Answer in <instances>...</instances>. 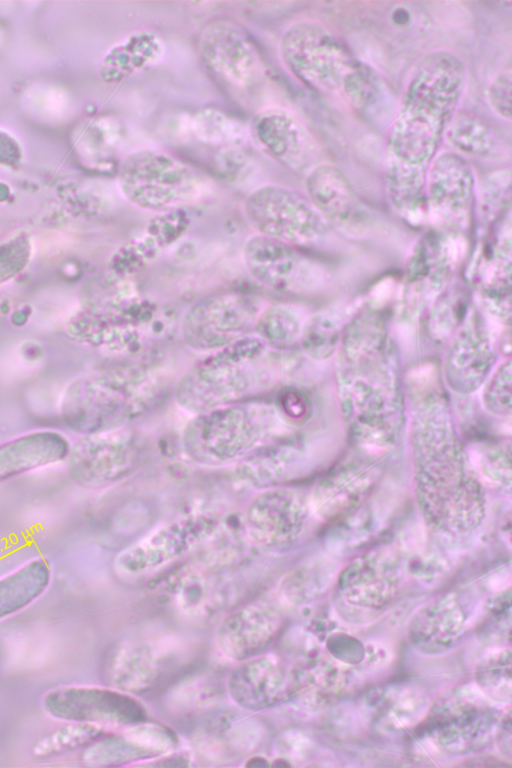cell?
Listing matches in <instances>:
<instances>
[{"label":"cell","instance_id":"27","mask_svg":"<svg viewBox=\"0 0 512 768\" xmlns=\"http://www.w3.org/2000/svg\"><path fill=\"white\" fill-rule=\"evenodd\" d=\"M476 264V286L484 312L503 323L510 321L511 218L510 213L487 232Z\"/></svg>","mask_w":512,"mask_h":768},{"label":"cell","instance_id":"12","mask_svg":"<svg viewBox=\"0 0 512 768\" xmlns=\"http://www.w3.org/2000/svg\"><path fill=\"white\" fill-rule=\"evenodd\" d=\"M243 213L255 234L301 249L319 243L327 232V224L310 201L280 184L252 189Z\"/></svg>","mask_w":512,"mask_h":768},{"label":"cell","instance_id":"6","mask_svg":"<svg viewBox=\"0 0 512 768\" xmlns=\"http://www.w3.org/2000/svg\"><path fill=\"white\" fill-rule=\"evenodd\" d=\"M169 390L157 365L128 363L81 382L63 408V419L81 435L130 426L160 406Z\"/></svg>","mask_w":512,"mask_h":768},{"label":"cell","instance_id":"26","mask_svg":"<svg viewBox=\"0 0 512 768\" xmlns=\"http://www.w3.org/2000/svg\"><path fill=\"white\" fill-rule=\"evenodd\" d=\"M251 132L261 150L285 168L306 175L316 165L312 137L288 109H261L252 120Z\"/></svg>","mask_w":512,"mask_h":768},{"label":"cell","instance_id":"1","mask_svg":"<svg viewBox=\"0 0 512 768\" xmlns=\"http://www.w3.org/2000/svg\"><path fill=\"white\" fill-rule=\"evenodd\" d=\"M467 83L463 60L445 48L421 55L409 69L383 155L384 186L398 216L414 225L427 219L426 175Z\"/></svg>","mask_w":512,"mask_h":768},{"label":"cell","instance_id":"5","mask_svg":"<svg viewBox=\"0 0 512 768\" xmlns=\"http://www.w3.org/2000/svg\"><path fill=\"white\" fill-rule=\"evenodd\" d=\"M294 375L290 351L269 349L249 335L195 362L175 385L174 399L181 409L196 415L250 400Z\"/></svg>","mask_w":512,"mask_h":768},{"label":"cell","instance_id":"17","mask_svg":"<svg viewBox=\"0 0 512 768\" xmlns=\"http://www.w3.org/2000/svg\"><path fill=\"white\" fill-rule=\"evenodd\" d=\"M477 186L473 166L454 151H440L425 183L427 219L434 227L463 234L471 224Z\"/></svg>","mask_w":512,"mask_h":768},{"label":"cell","instance_id":"3","mask_svg":"<svg viewBox=\"0 0 512 768\" xmlns=\"http://www.w3.org/2000/svg\"><path fill=\"white\" fill-rule=\"evenodd\" d=\"M386 310L366 304L347 322L336 361V387L342 413L355 440L370 451L398 441L405 396L398 353Z\"/></svg>","mask_w":512,"mask_h":768},{"label":"cell","instance_id":"22","mask_svg":"<svg viewBox=\"0 0 512 768\" xmlns=\"http://www.w3.org/2000/svg\"><path fill=\"white\" fill-rule=\"evenodd\" d=\"M278 599L261 596L229 612L216 629L218 651L236 663L264 653L282 627V600Z\"/></svg>","mask_w":512,"mask_h":768},{"label":"cell","instance_id":"28","mask_svg":"<svg viewBox=\"0 0 512 768\" xmlns=\"http://www.w3.org/2000/svg\"><path fill=\"white\" fill-rule=\"evenodd\" d=\"M176 644L167 639L136 638L119 644L107 664V677L112 688L128 694L152 688L172 660Z\"/></svg>","mask_w":512,"mask_h":768},{"label":"cell","instance_id":"14","mask_svg":"<svg viewBox=\"0 0 512 768\" xmlns=\"http://www.w3.org/2000/svg\"><path fill=\"white\" fill-rule=\"evenodd\" d=\"M243 262L255 281L280 294L311 295L327 279L324 265L303 249L257 234L245 242Z\"/></svg>","mask_w":512,"mask_h":768},{"label":"cell","instance_id":"11","mask_svg":"<svg viewBox=\"0 0 512 768\" xmlns=\"http://www.w3.org/2000/svg\"><path fill=\"white\" fill-rule=\"evenodd\" d=\"M263 306L244 291H222L204 296L185 309L178 329L192 351L211 353L252 335Z\"/></svg>","mask_w":512,"mask_h":768},{"label":"cell","instance_id":"45","mask_svg":"<svg viewBox=\"0 0 512 768\" xmlns=\"http://www.w3.org/2000/svg\"><path fill=\"white\" fill-rule=\"evenodd\" d=\"M511 171L501 169L489 174L476 194L475 208L485 231L510 213Z\"/></svg>","mask_w":512,"mask_h":768},{"label":"cell","instance_id":"42","mask_svg":"<svg viewBox=\"0 0 512 768\" xmlns=\"http://www.w3.org/2000/svg\"><path fill=\"white\" fill-rule=\"evenodd\" d=\"M470 295L460 284H449L428 306L427 330L438 342L449 340L470 309Z\"/></svg>","mask_w":512,"mask_h":768},{"label":"cell","instance_id":"21","mask_svg":"<svg viewBox=\"0 0 512 768\" xmlns=\"http://www.w3.org/2000/svg\"><path fill=\"white\" fill-rule=\"evenodd\" d=\"M495 362L496 345L487 319L471 306L449 339L443 361L445 381L455 393H473L487 380Z\"/></svg>","mask_w":512,"mask_h":768},{"label":"cell","instance_id":"8","mask_svg":"<svg viewBox=\"0 0 512 768\" xmlns=\"http://www.w3.org/2000/svg\"><path fill=\"white\" fill-rule=\"evenodd\" d=\"M117 185L130 204L156 214L185 209L211 190L206 174L155 147L137 148L124 156L117 168Z\"/></svg>","mask_w":512,"mask_h":768},{"label":"cell","instance_id":"9","mask_svg":"<svg viewBox=\"0 0 512 768\" xmlns=\"http://www.w3.org/2000/svg\"><path fill=\"white\" fill-rule=\"evenodd\" d=\"M502 714L498 705L474 684H463L440 694L423 718L431 742L441 751L469 755L494 739Z\"/></svg>","mask_w":512,"mask_h":768},{"label":"cell","instance_id":"18","mask_svg":"<svg viewBox=\"0 0 512 768\" xmlns=\"http://www.w3.org/2000/svg\"><path fill=\"white\" fill-rule=\"evenodd\" d=\"M46 714L63 722L89 723L117 730L145 720V710L130 694L115 688L65 685L42 700Z\"/></svg>","mask_w":512,"mask_h":768},{"label":"cell","instance_id":"43","mask_svg":"<svg viewBox=\"0 0 512 768\" xmlns=\"http://www.w3.org/2000/svg\"><path fill=\"white\" fill-rule=\"evenodd\" d=\"M475 685L492 702H511V652L498 648L482 658L475 671Z\"/></svg>","mask_w":512,"mask_h":768},{"label":"cell","instance_id":"50","mask_svg":"<svg viewBox=\"0 0 512 768\" xmlns=\"http://www.w3.org/2000/svg\"><path fill=\"white\" fill-rule=\"evenodd\" d=\"M479 461L480 474L498 488L510 489V449L503 446L489 447Z\"/></svg>","mask_w":512,"mask_h":768},{"label":"cell","instance_id":"2","mask_svg":"<svg viewBox=\"0 0 512 768\" xmlns=\"http://www.w3.org/2000/svg\"><path fill=\"white\" fill-rule=\"evenodd\" d=\"M404 391L411 405L414 479L421 509L435 530L463 537L482 521L484 493L455 433L435 369L412 372Z\"/></svg>","mask_w":512,"mask_h":768},{"label":"cell","instance_id":"37","mask_svg":"<svg viewBox=\"0 0 512 768\" xmlns=\"http://www.w3.org/2000/svg\"><path fill=\"white\" fill-rule=\"evenodd\" d=\"M52 579L49 563L32 559L0 578V621L26 609L48 589Z\"/></svg>","mask_w":512,"mask_h":768},{"label":"cell","instance_id":"24","mask_svg":"<svg viewBox=\"0 0 512 768\" xmlns=\"http://www.w3.org/2000/svg\"><path fill=\"white\" fill-rule=\"evenodd\" d=\"M175 733L145 720L108 732L85 747L82 760L88 766L143 765L175 751Z\"/></svg>","mask_w":512,"mask_h":768},{"label":"cell","instance_id":"32","mask_svg":"<svg viewBox=\"0 0 512 768\" xmlns=\"http://www.w3.org/2000/svg\"><path fill=\"white\" fill-rule=\"evenodd\" d=\"M67 437L55 430H36L0 444V482L66 461Z\"/></svg>","mask_w":512,"mask_h":768},{"label":"cell","instance_id":"19","mask_svg":"<svg viewBox=\"0 0 512 768\" xmlns=\"http://www.w3.org/2000/svg\"><path fill=\"white\" fill-rule=\"evenodd\" d=\"M226 688L231 700L245 711H263L295 700L301 691L298 661L264 652L237 662Z\"/></svg>","mask_w":512,"mask_h":768},{"label":"cell","instance_id":"20","mask_svg":"<svg viewBox=\"0 0 512 768\" xmlns=\"http://www.w3.org/2000/svg\"><path fill=\"white\" fill-rule=\"evenodd\" d=\"M198 52L206 68L233 87L248 88L263 76L264 63L256 44L233 21L207 23L199 35Z\"/></svg>","mask_w":512,"mask_h":768},{"label":"cell","instance_id":"44","mask_svg":"<svg viewBox=\"0 0 512 768\" xmlns=\"http://www.w3.org/2000/svg\"><path fill=\"white\" fill-rule=\"evenodd\" d=\"M190 127L199 141L209 145L234 147L245 138L243 125L215 108H203L195 112L190 119Z\"/></svg>","mask_w":512,"mask_h":768},{"label":"cell","instance_id":"34","mask_svg":"<svg viewBox=\"0 0 512 768\" xmlns=\"http://www.w3.org/2000/svg\"><path fill=\"white\" fill-rule=\"evenodd\" d=\"M366 704L377 728L385 732L405 730L424 718L429 704L424 693L413 685L395 684L369 692Z\"/></svg>","mask_w":512,"mask_h":768},{"label":"cell","instance_id":"40","mask_svg":"<svg viewBox=\"0 0 512 768\" xmlns=\"http://www.w3.org/2000/svg\"><path fill=\"white\" fill-rule=\"evenodd\" d=\"M304 320L299 312L288 304H271L259 312L253 335L269 349L291 350L299 345Z\"/></svg>","mask_w":512,"mask_h":768},{"label":"cell","instance_id":"51","mask_svg":"<svg viewBox=\"0 0 512 768\" xmlns=\"http://www.w3.org/2000/svg\"><path fill=\"white\" fill-rule=\"evenodd\" d=\"M512 76L511 70L498 73L487 89V101L491 109L502 119L510 121L512 112Z\"/></svg>","mask_w":512,"mask_h":768},{"label":"cell","instance_id":"10","mask_svg":"<svg viewBox=\"0 0 512 768\" xmlns=\"http://www.w3.org/2000/svg\"><path fill=\"white\" fill-rule=\"evenodd\" d=\"M224 523L217 514L190 513L167 520L115 558L118 574L139 577L154 573L210 544Z\"/></svg>","mask_w":512,"mask_h":768},{"label":"cell","instance_id":"25","mask_svg":"<svg viewBox=\"0 0 512 768\" xmlns=\"http://www.w3.org/2000/svg\"><path fill=\"white\" fill-rule=\"evenodd\" d=\"M308 200L327 225L349 236L368 229V214L346 175L335 165L316 164L305 175Z\"/></svg>","mask_w":512,"mask_h":768},{"label":"cell","instance_id":"15","mask_svg":"<svg viewBox=\"0 0 512 768\" xmlns=\"http://www.w3.org/2000/svg\"><path fill=\"white\" fill-rule=\"evenodd\" d=\"M141 445L130 426L81 435L66 459L73 482L100 489L123 481L138 467Z\"/></svg>","mask_w":512,"mask_h":768},{"label":"cell","instance_id":"38","mask_svg":"<svg viewBox=\"0 0 512 768\" xmlns=\"http://www.w3.org/2000/svg\"><path fill=\"white\" fill-rule=\"evenodd\" d=\"M335 565L325 558H313L287 573L278 586V596L295 606L321 598L337 578Z\"/></svg>","mask_w":512,"mask_h":768},{"label":"cell","instance_id":"30","mask_svg":"<svg viewBox=\"0 0 512 768\" xmlns=\"http://www.w3.org/2000/svg\"><path fill=\"white\" fill-rule=\"evenodd\" d=\"M190 217L185 209L159 213L145 228L115 253L112 268L119 277H132L151 264L187 232Z\"/></svg>","mask_w":512,"mask_h":768},{"label":"cell","instance_id":"16","mask_svg":"<svg viewBox=\"0 0 512 768\" xmlns=\"http://www.w3.org/2000/svg\"><path fill=\"white\" fill-rule=\"evenodd\" d=\"M311 513L305 492L277 485L256 491L242 514L241 524L253 545L279 552L299 539Z\"/></svg>","mask_w":512,"mask_h":768},{"label":"cell","instance_id":"41","mask_svg":"<svg viewBox=\"0 0 512 768\" xmlns=\"http://www.w3.org/2000/svg\"><path fill=\"white\" fill-rule=\"evenodd\" d=\"M444 141L465 158L487 156L495 146V136L488 123L479 115L460 109L451 118Z\"/></svg>","mask_w":512,"mask_h":768},{"label":"cell","instance_id":"33","mask_svg":"<svg viewBox=\"0 0 512 768\" xmlns=\"http://www.w3.org/2000/svg\"><path fill=\"white\" fill-rule=\"evenodd\" d=\"M301 448L288 436L235 465L233 479L256 491L277 486L297 471L304 455Z\"/></svg>","mask_w":512,"mask_h":768},{"label":"cell","instance_id":"39","mask_svg":"<svg viewBox=\"0 0 512 768\" xmlns=\"http://www.w3.org/2000/svg\"><path fill=\"white\" fill-rule=\"evenodd\" d=\"M352 315L349 316L347 308L334 306L304 321L299 341L303 353L313 360H325L335 354Z\"/></svg>","mask_w":512,"mask_h":768},{"label":"cell","instance_id":"54","mask_svg":"<svg viewBox=\"0 0 512 768\" xmlns=\"http://www.w3.org/2000/svg\"><path fill=\"white\" fill-rule=\"evenodd\" d=\"M287 419L301 417L306 409L304 398L295 391H288L284 394L282 403L278 406Z\"/></svg>","mask_w":512,"mask_h":768},{"label":"cell","instance_id":"29","mask_svg":"<svg viewBox=\"0 0 512 768\" xmlns=\"http://www.w3.org/2000/svg\"><path fill=\"white\" fill-rule=\"evenodd\" d=\"M469 620V603L451 592L428 601L411 617L407 636L410 644L427 655L445 653L463 637Z\"/></svg>","mask_w":512,"mask_h":768},{"label":"cell","instance_id":"35","mask_svg":"<svg viewBox=\"0 0 512 768\" xmlns=\"http://www.w3.org/2000/svg\"><path fill=\"white\" fill-rule=\"evenodd\" d=\"M264 728L252 717L215 716L199 729L196 739L206 754L230 758L253 751L263 738Z\"/></svg>","mask_w":512,"mask_h":768},{"label":"cell","instance_id":"13","mask_svg":"<svg viewBox=\"0 0 512 768\" xmlns=\"http://www.w3.org/2000/svg\"><path fill=\"white\" fill-rule=\"evenodd\" d=\"M461 236L433 227L414 242L404 265L403 316L418 315L450 284L460 260Z\"/></svg>","mask_w":512,"mask_h":768},{"label":"cell","instance_id":"55","mask_svg":"<svg viewBox=\"0 0 512 768\" xmlns=\"http://www.w3.org/2000/svg\"><path fill=\"white\" fill-rule=\"evenodd\" d=\"M495 741H497L500 750L508 757L511 756V717L510 713L502 715L499 723Z\"/></svg>","mask_w":512,"mask_h":768},{"label":"cell","instance_id":"53","mask_svg":"<svg viewBox=\"0 0 512 768\" xmlns=\"http://www.w3.org/2000/svg\"><path fill=\"white\" fill-rule=\"evenodd\" d=\"M22 159L23 150L19 141L9 132L0 129V165L15 168Z\"/></svg>","mask_w":512,"mask_h":768},{"label":"cell","instance_id":"46","mask_svg":"<svg viewBox=\"0 0 512 768\" xmlns=\"http://www.w3.org/2000/svg\"><path fill=\"white\" fill-rule=\"evenodd\" d=\"M65 723V726L40 740L34 747V754L38 757H46L81 747L85 748L104 734L113 731L95 724Z\"/></svg>","mask_w":512,"mask_h":768},{"label":"cell","instance_id":"23","mask_svg":"<svg viewBox=\"0 0 512 768\" xmlns=\"http://www.w3.org/2000/svg\"><path fill=\"white\" fill-rule=\"evenodd\" d=\"M402 577L397 554L388 547H378L356 557L337 575V593L348 606L379 610L396 598Z\"/></svg>","mask_w":512,"mask_h":768},{"label":"cell","instance_id":"47","mask_svg":"<svg viewBox=\"0 0 512 768\" xmlns=\"http://www.w3.org/2000/svg\"><path fill=\"white\" fill-rule=\"evenodd\" d=\"M478 624L479 639L488 645L510 642L511 590L497 592L487 599Z\"/></svg>","mask_w":512,"mask_h":768},{"label":"cell","instance_id":"48","mask_svg":"<svg viewBox=\"0 0 512 768\" xmlns=\"http://www.w3.org/2000/svg\"><path fill=\"white\" fill-rule=\"evenodd\" d=\"M482 394L485 408L497 416L511 413V360L502 362L487 378Z\"/></svg>","mask_w":512,"mask_h":768},{"label":"cell","instance_id":"49","mask_svg":"<svg viewBox=\"0 0 512 768\" xmlns=\"http://www.w3.org/2000/svg\"><path fill=\"white\" fill-rule=\"evenodd\" d=\"M32 246L25 234L14 236L0 244V284L19 275L30 261Z\"/></svg>","mask_w":512,"mask_h":768},{"label":"cell","instance_id":"4","mask_svg":"<svg viewBox=\"0 0 512 768\" xmlns=\"http://www.w3.org/2000/svg\"><path fill=\"white\" fill-rule=\"evenodd\" d=\"M278 52L299 82L357 112L373 113L384 100L386 88L379 73L321 22L303 19L289 25L280 37Z\"/></svg>","mask_w":512,"mask_h":768},{"label":"cell","instance_id":"52","mask_svg":"<svg viewBox=\"0 0 512 768\" xmlns=\"http://www.w3.org/2000/svg\"><path fill=\"white\" fill-rule=\"evenodd\" d=\"M175 692L189 693L190 696L178 701L181 706L200 705L212 701L216 694V684L211 678H197L192 679L187 683L179 686Z\"/></svg>","mask_w":512,"mask_h":768},{"label":"cell","instance_id":"31","mask_svg":"<svg viewBox=\"0 0 512 768\" xmlns=\"http://www.w3.org/2000/svg\"><path fill=\"white\" fill-rule=\"evenodd\" d=\"M378 475L376 466L348 463L324 477L309 495L311 512L322 519L352 513L372 490Z\"/></svg>","mask_w":512,"mask_h":768},{"label":"cell","instance_id":"36","mask_svg":"<svg viewBox=\"0 0 512 768\" xmlns=\"http://www.w3.org/2000/svg\"><path fill=\"white\" fill-rule=\"evenodd\" d=\"M164 48L155 31H135L110 49L103 61V72L108 81H121L157 64Z\"/></svg>","mask_w":512,"mask_h":768},{"label":"cell","instance_id":"7","mask_svg":"<svg viewBox=\"0 0 512 768\" xmlns=\"http://www.w3.org/2000/svg\"><path fill=\"white\" fill-rule=\"evenodd\" d=\"M193 416L182 431V450L206 467L235 466L288 437L290 428L277 405L253 399Z\"/></svg>","mask_w":512,"mask_h":768}]
</instances>
